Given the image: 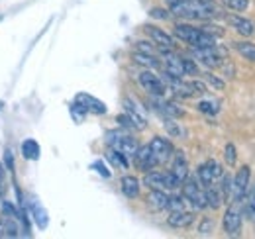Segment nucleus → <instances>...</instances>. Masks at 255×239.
I'll list each match as a JSON object with an SVG mask.
<instances>
[{
    "label": "nucleus",
    "instance_id": "39448f33",
    "mask_svg": "<svg viewBox=\"0 0 255 239\" xmlns=\"http://www.w3.org/2000/svg\"><path fill=\"white\" fill-rule=\"evenodd\" d=\"M250 179H252V169L248 165L240 167L236 177L232 179V198L236 204H240L246 198V194L250 190Z\"/></svg>",
    "mask_w": 255,
    "mask_h": 239
},
{
    "label": "nucleus",
    "instance_id": "c9c22d12",
    "mask_svg": "<svg viewBox=\"0 0 255 239\" xmlns=\"http://www.w3.org/2000/svg\"><path fill=\"white\" fill-rule=\"evenodd\" d=\"M149 16L151 18H157V20H169L171 18V14L167 10H163V8H151L149 10Z\"/></svg>",
    "mask_w": 255,
    "mask_h": 239
},
{
    "label": "nucleus",
    "instance_id": "2f4dec72",
    "mask_svg": "<svg viewBox=\"0 0 255 239\" xmlns=\"http://www.w3.org/2000/svg\"><path fill=\"white\" fill-rule=\"evenodd\" d=\"M183 61V71L185 75H198V65L194 63L192 59H187V57H181Z\"/></svg>",
    "mask_w": 255,
    "mask_h": 239
},
{
    "label": "nucleus",
    "instance_id": "9d476101",
    "mask_svg": "<svg viewBox=\"0 0 255 239\" xmlns=\"http://www.w3.org/2000/svg\"><path fill=\"white\" fill-rule=\"evenodd\" d=\"M133 163H135V167L141 169L143 173L153 171V169L157 167V161H155L153 153L149 149V145H139V147L135 149V153H133Z\"/></svg>",
    "mask_w": 255,
    "mask_h": 239
},
{
    "label": "nucleus",
    "instance_id": "b1692460",
    "mask_svg": "<svg viewBox=\"0 0 255 239\" xmlns=\"http://www.w3.org/2000/svg\"><path fill=\"white\" fill-rule=\"evenodd\" d=\"M39 143L35 141V139H26L24 143H22V155L26 157V159H30V161H35V159H39Z\"/></svg>",
    "mask_w": 255,
    "mask_h": 239
},
{
    "label": "nucleus",
    "instance_id": "72a5a7b5",
    "mask_svg": "<svg viewBox=\"0 0 255 239\" xmlns=\"http://www.w3.org/2000/svg\"><path fill=\"white\" fill-rule=\"evenodd\" d=\"M212 230H214V222L208 220V218H204V220L200 222V226H198V234H200V236H210Z\"/></svg>",
    "mask_w": 255,
    "mask_h": 239
},
{
    "label": "nucleus",
    "instance_id": "f704fd0d",
    "mask_svg": "<svg viewBox=\"0 0 255 239\" xmlns=\"http://www.w3.org/2000/svg\"><path fill=\"white\" fill-rule=\"evenodd\" d=\"M204 79L214 87L216 90H224V87H226V83H224L222 79H218V77H214L212 73H204Z\"/></svg>",
    "mask_w": 255,
    "mask_h": 239
},
{
    "label": "nucleus",
    "instance_id": "5701e85b",
    "mask_svg": "<svg viewBox=\"0 0 255 239\" xmlns=\"http://www.w3.org/2000/svg\"><path fill=\"white\" fill-rule=\"evenodd\" d=\"M32 214H33V220H35V224L39 226V230H45V228H47V224H49L47 212L43 210V206H41V204H37L35 200L32 202Z\"/></svg>",
    "mask_w": 255,
    "mask_h": 239
},
{
    "label": "nucleus",
    "instance_id": "aec40b11",
    "mask_svg": "<svg viewBox=\"0 0 255 239\" xmlns=\"http://www.w3.org/2000/svg\"><path fill=\"white\" fill-rule=\"evenodd\" d=\"M240 206H242V216H246L248 220L255 222V186L252 190H248V194L240 202Z\"/></svg>",
    "mask_w": 255,
    "mask_h": 239
},
{
    "label": "nucleus",
    "instance_id": "7c9ffc66",
    "mask_svg": "<svg viewBox=\"0 0 255 239\" xmlns=\"http://www.w3.org/2000/svg\"><path fill=\"white\" fill-rule=\"evenodd\" d=\"M220 179H222V186H220L222 196L224 200H228V198H232V177L230 175H222Z\"/></svg>",
    "mask_w": 255,
    "mask_h": 239
},
{
    "label": "nucleus",
    "instance_id": "f03ea898",
    "mask_svg": "<svg viewBox=\"0 0 255 239\" xmlns=\"http://www.w3.org/2000/svg\"><path fill=\"white\" fill-rule=\"evenodd\" d=\"M106 143H108V147L124 153L126 157H133L135 149L139 147V143L135 141V137H131L124 129H110L106 133Z\"/></svg>",
    "mask_w": 255,
    "mask_h": 239
},
{
    "label": "nucleus",
    "instance_id": "c85d7f7f",
    "mask_svg": "<svg viewBox=\"0 0 255 239\" xmlns=\"http://www.w3.org/2000/svg\"><path fill=\"white\" fill-rule=\"evenodd\" d=\"M224 4L234 12H244L250 6V0H224Z\"/></svg>",
    "mask_w": 255,
    "mask_h": 239
},
{
    "label": "nucleus",
    "instance_id": "a19ab883",
    "mask_svg": "<svg viewBox=\"0 0 255 239\" xmlns=\"http://www.w3.org/2000/svg\"><path fill=\"white\" fill-rule=\"evenodd\" d=\"M4 200V186H2V182H0V202Z\"/></svg>",
    "mask_w": 255,
    "mask_h": 239
},
{
    "label": "nucleus",
    "instance_id": "ea45409f",
    "mask_svg": "<svg viewBox=\"0 0 255 239\" xmlns=\"http://www.w3.org/2000/svg\"><path fill=\"white\" fill-rule=\"evenodd\" d=\"M93 169H96V173H100L104 179H110V171H106V167H104L100 161H96L95 165H93Z\"/></svg>",
    "mask_w": 255,
    "mask_h": 239
},
{
    "label": "nucleus",
    "instance_id": "c756f323",
    "mask_svg": "<svg viewBox=\"0 0 255 239\" xmlns=\"http://www.w3.org/2000/svg\"><path fill=\"white\" fill-rule=\"evenodd\" d=\"M71 116H73V120L77 121V123H81L83 120H85V116H87V110L81 106V104H71Z\"/></svg>",
    "mask_w": 255,
    "mask_h": 239
},
{
    "label": "nucleus",
    "instance_id": "4be33fe9",
    "mask_svg": "<svg viewBox=\"0 0 255 239\" xmlns=\"http://www.w3.org/2000/svg\"><path fill=\"white\" fill-rule=\"evenodd\" d=\"M234 47H236V51H238L244 59L254 61L255 63V43H252V41H236Z\"/></svg>",
    "mask_w": 255,
    "mask_h": 239
},
{
    "label": "nucleus",
    "instance_id": "dca6fc26",
    "mask_svg": "<svg viewBox=\"0 0 255 239\" xmlns=\"http://www.w3.org/2000/svg\"><path fill=\"white\" fill-rule=\"evenodd\" d=\"M124 110H126V114L129 116V120L133 121L135 129H145V125H147L145 116L141 114V110L135 106V102L131 98H124Z\"/></svg>",
    "mask_w": 255,
    "mask_h": 239
},
{
    "label": "nucleus",
    "instance_id": "cd10ccee",
    "mask_svg": "<svg viewBox=\"0 0 255 239\" xmlns=\"http://www.w3.org/2000/svg\"><path fill=\"white\" fill-rule=\"evenodd\" d=\"M135 51L147 53V55H157V45L155 43H149V41H137L135 43Z\"/></svg>",
    "mask_w": 255,
    "mask_h": 239
},
{
    "label": "nucleus",
    "instance_id": "1a4fd4ad",
    "mask_svg": "<svg viewBox=\"0 0 255 239\" xmlns=\"http://www.w3.org/2000/svg\"><path fill=\"white\" fill-rule=\"evenodd\" d=\"M139 85L143 87V90H147L151 96H165V92H167V85H165V81L159 79L155 73H151V71H143L141 75H139Z\"/></svg>",
    "mask_w": 255,
    "mask_h": 239
},
{
    "label": "nucleus",
    "instance_id": "f3484780",
    "mask_svg": "<svg viewBox=\"0 0 255 239\" xmlns=\"http://www.w3.org/2000/svg\"><path fill=\"white\" fill-rule=\"evenodd\" d=\"M120 188H122L124 196L129 198V200H133V198L139 196V180L135 179V177H131V175L122 177V180H120Z\"/></svg>",
    "mask_w": 255,
    "mask_h": 239
},
{
    "label": "nucleus",
    "instance_id": "a211bd4d",
    "mask_svg": "<svg viewBox=\"0 0 255 239\" xmlns=\"http://www.w3.org/2000/svg\"><path fill=\"white\" fill-rule=\"evenodd\" d=\"M204 196H206V206L212 210H218L222 206L224 202V196H222V190L216 188L214 184H208L204 186Z\"/></svg>",
    "mask_w": 255,
    "mask_h": 239
},
{
    "label": "nucleus",
    "instance_id": "6ab92c4d",
    "mask_svg": "<svg viewBox=\"0 0 255 239\" xmlns=\"http://www.w3.org/2000/svg\"><path fill=\"white\" fill-rule=\"evenodd\" d=\"M167 202H169V194L159 188H151V192L147 194V204L153 210H167Z\"/></svg>",
    "mask_w": 255,
    "mask_h": 239
},
{
    "label": "nucleus",
    "instance_id": "6e6552de",
    "mask_svg": "<svg viewBox=\"0 0 255 239\" xmlns=\"http://www.w3.org/2000/svg\"><path fill=\"white\" fill-rule=\"evenodd\" d=\"M147 145H149V149H151V153H153V157H155L157 165H163V163L171 161V157H173V153H175L173 143H171L167 137H159V135H155Z\"/></svg>",
    "mask_w": 255,
    "mask_h": 239
},
{
    "label": "nucleus",
    "instance_id": "4468645a",
    "mask_svg": "<svg viewBox=\"0 0 255 239\" xmlns=\"http://www.w3.org/2000/svg\"><path fill=\"white\" fill-rule=\"evenodd\" d=\"M194 222V214L187 212V210H177V212H171L169 218H167V224L175 230H187L189 226H192Z\"/></svg>",
    "mask_w": 255,
    "mask_h": 239
},
{
    "label": "nucleus",
    "instance_id": "20e7f679",
    "mask_svg": "<svg viewBox=\"0 0 255 239\" xmlns=\"http://www.w3.org/2000/svg\"><path fill=\"white\" fill-rule=\"evenodd\" d=\"M143 184H147L149 188H159V190H175L181 186L179 179L169 171V173H161V171H147L143 177Z\"/></svg>",
    "mask_w": 255,
    "mask_h": 239
},
{
    "label": "nucleus",
    "instance_id": "4c0bfd02",
    "mask_svg": "<svg viewBox=\"0 0 255 239\" xmlns=\"http://www.w3.org/2000/svg\"><path fill=\"white\" fill-rule=\"evenodd\" d=\"M2 212H4L6 216H10V218H16V220H18V208H14V204H10L8 200L2 202Z\"/></svg>",
    "mask_w": 255,
    "mask_h": 239
},
{
    "label": "nucleus",
    "instance_id": "a878e982",
    "mask_svg": "<svg viewBox=\"0 0 255 239\" xmlns=\"http://www.w3.org/2000/svg\"><path fill=\"white\" fill-rule=\"evenodd\" d=\"M185 196H169V202H167V210L169 212H177V210H185Z\"/></svg>",
    "mask_w": 255,
    "mask_h": 239
},
{
    "label": "nucleus",
    "instance_id": "473e14b6",
    "mask_svg": "<svg viewBox=\"0 0 255 239\" xmlns=\"http://www.w3.org/2000/svg\"><path fill=\"white\" fill-rule=\"evenodd\" d=\"M165 129H167L173 137H181V135H183V129H181V127H179V125H177L171 118L165 120Z\"/></svg>",
    "mask_w": 255,
    "mask_h": 239
},
{
    "label": "nucleus",
    "instance_id": "79ce46f5",
    "mask_svg": "<svg viewBox=\"0 0 255 239\" xmlns=\"http://www.w3.org/2000/svg\"><path fill=\"white\" fill-rule=\"evenodd\" d=\"M0 182H2V167H0Z\"/></svg>",
    "mask_w": 255,
    "mask_h": 239
},
{
    "label": "nucleus",
    "instance_id": "0eeeda50",
    "mask_svg": "<svg viewBox=\"0 0 255 239\" xmlns=\"http://www.w3.org/2000/svg\"><path fill=\"white\" fill-rule=\"evenodd\" d=\"M222 175H224V171H222V167H220V163H216L214 159H210V161H206L204 165L198 167V171H196V180H198L200 186L204 188V186H208V184H214Z\"/></svg>",
    "mask_w": 255,
    "mask_h": 239
},
{
    "label": "nucleus",
    "instance_id": "e433bc0d",
    "mask_svg": "<svg viewBox=\"0 0 255 239\" xmlns=\"http://www.w3.org/2000/svg\"><path fill=\"white\" fill-rule=\"evenodd\" d=\"M198 110L200 112H206V114H216L218 112V106L212 104V102H198Z\"/></svg>",
    "mask_w": 255,
    "mask_h": 239
},
{
    "label": "nucleus",
    "instance_id": "f257e3e1",
    "mask_svg": "<svg viewBox=\"0 0 255 239\" xmlns=\"http://www.w3.org/2000/svg\"><path fill=\"white\" fill-rule=\"evenodd\" d=\"M173 33H175V37H179L181 41L189 43L191 47L204 49V47H214L216 45V37L212 33L204 31L202 28L191 26V24H177Z\"/></svg>",
    "mask_w": 255,
    "mask_h": 239
},
{
    "label": "nucleus",
    "instance_id": "58836bf2",
    "mask_svg": "<svg viewBox=\"0 0 255 239\" xmlns=\"http://www.w3.org/2000/svg\"><path fill=\"white\" fill-rule=\"evenodd\" d=\"M116 121H118L120 125H124V127H128V129H135L133 121L129 120V116H128V114H122V116H118V118H116Z\"/></svg>",
    "mask_w": 255,
    "mask_h": 239
},
{
    "label": "nucleus",
    "instance_id": "412c9836",
    "mask_svg": "<svg viewBox=\"0 0 255 239\" xmlns=\"http://www.w3.org/2000/svg\"><path fill=\"white\" fill-rule=\"evenodd\" d=\"M131 59L135 61L137 65H143L147 69H159L161 67V61L155 57V55H147V53H139V51H133Z\"/></svg>",
    "mask_w": 255,
    "mask_h": 239
},
{
    "label": "nucleus",
    "instance_id": "423d86ee",
    "mask_svg": "<svg viewBox=\"0 0 255 239\" xmlns=\"http://www.w3.org/2000/svg\"><path fill=\"white\" fill-rule=\"evenodd\" d=\"M222 228L224 232H226V236H230V238L242 234V210H240V204L234 202L230 208L226 210L222 220Z\"/></svg>",
    "mask_w": 255,
    "mask_h": 239
},
{
    "label": "nucleus",
    "instance_id": "2eb2a0df",
    "mask_svg": "<svg viewBox=\"0 0 255 239\" xmlns=\"http://www.w3.org/2000/svg\"><path fill=\"white\" fill-rule=\"evenodd\" d=\"M226 20H228V24L234 30L238 31V33H242V35H246V37H250V35L255 33V24L252 20H248V18H242L238 14H230V16H226Z\"/></svg>",
    "mask_w": 255,
    "mask_h": 239
},
{
    "label": "nucleus",
    "instance_id": "393cba45",
    "mask_svg": "<svg viewBox=\"0 0 255 239\" xmlns=\"http://www.w3.org/2000/svg\"><path fill=\"white\" fill-rule=\"evenodd\" d=\"M106 159H108L114 167H120V169H128V167H129L126 155H124V153H120V151L112 149V147L106 151Z\"/></svg>",
    "mask_w": 255,
    "mask_h": 239
},
{
    "label": "nucleus",
    "instance_id": "f8f14e48",
    "mask_svg": "<svg viewBox=\"0 0 255 239\" xmlns=\"http://www.w3.org/2000/svg\"><path fill=\"white\" fill-rule=\"evenodd\" d=\"M143 30H145V33L149 35V39H151L157 47H167V49H173V47H175V39H173L171 33L163 31L161 28H155V26H145Z\"/></svg>",
    "mask_w": 255,
    "mask_h": 239
},
{
    "label": "nucleus",
    "instance_id": "7ed1b4c3",
    "mask_svg": "<svg viewBox=\"0 0 255 239\" xmlns=\"http://www.w3.org/2000/svg\"><path fill=\"white\" fill-rule=\"evenodd\" d=\"M183 196L185 200L191 204L194 210H204L206 206V196H204V188L200 186V182L196 177H187L183 180Z\"/></svg>",
    "mask_w": 255,
    "mask_h": 239
},
{
    "label": "nucleus",
    "instance_id": "ddd939ff",
    "mask_svg": "<svg viewBox=\"0 0 255 239\" xmlns=\"http://www.w3.org/2000/svg\"><path fill=\"white\" fill-rule=\"evenodd\" d=\"M173 165H171V173L179 179V182L183 184V180L189 177V161H187V155L183 151H175L173 153Z\"/></svg>",
    "mask_w": 255,
    "mask_h": 239
},
{
    "label": "nucleus",
    "instance_id": "9b49d317",
    "mask_svg": "<svg viewBox=\"0 0 255 239\" xmlns=\"http://www.w3.org/2000/svg\"><path fill=\"white\" fill-rule=\"evenodd\" d=\"M75 102L77 104H81L85 110H87V114L89 112H93L96 116H102V114H106V104L102 102V100H98L95 96H91V94H87V92H79L77 96H75Z\"/></svg>",
    "mask_w": 255,
    "mask_h": 239
},
{
    "label": "nucleus",
    "instance_id": "bb28decb",
    "mask_svg": "<svg viewBox=\"0 0 255 239\" xmlns=\"http://www.w3.org/2000/svg\"><path fill=\"white\" fill-rule=\"evenodd\" d=\"M224 159H226V163H228L230 167L236 165V161H238V151H236V145H234V143H228V145L224 147Z\"/></svg>",
    "mask_w": 255,
    "mask_h": 239
}]
</instances>
